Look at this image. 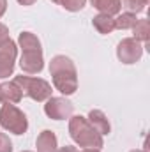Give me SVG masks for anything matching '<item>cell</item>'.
<instances>
[{
    "label": "cell",
    "instance_id": "cell-1",
    "mask_svg": "<svg viewBox=\"0 0 150 152\" xmlns=\"http://www.w3.org/2000/svg\"><path fill=\"white\" fill-rule=\"evenodd\" d=\"M50 75L53 87L64 96H71L78 90V75L74 62L66 55H57L50 62Z\"/></svg>",
    "mask_w": 150,
    "mask_h": 152
},
{
    "label": "cell",
    "instance_id": "cell-2",
    "mask_svg": "<svg viewBox=\"0 0 150 152\" xmlns=\"http://www.w3.org/2000/svg\"><path fill=\"white\" fill-rule=\"evenodd\" d=\"M69 134L83 149H101L103 143H104L103 134H99L90 126V122L81 115L71 117V120H69Z\"/></svg>",
    "mask_w": 150,
    "mask_h": 152
},
{
    "label": "cell",
    "instance_id": "cell-3",
    "mask_svg": "<svg viewBox=\"0 0 150 152\" xmlns=\"http://www.w3.org/2000/svg\"><path fill=\"white\" fill-rule=\"evenodd\" d=\"M12 81L20 87V90H21L23 96H27V97H30L34 101L42 103L48 97H51V92H53L51 85L46 80H42V78H32V76L21 75V76H16Z\"/></svg>",
    "mask_w": 150,
    "mask_h": 152
},
{
    "label": "cell",
    "instance_id": "cell-4",
    "mask_svg": "<svg viewBox=\"0 0 150 152\" xmlns=\"http://www.w3.org/2000/svg\"><path fill=\"white\" fill-rule=\"evenodd\" d=\"M0 126L14 134H23L28 129L27 115L14 104H4L0 108Z\"/></svg>",
    "mask_w": 150,
    "mask_h": 152
},
{
    "label": "cell",
    "instance_id": "cell-5",
    "mask_svg": "<svg viewBox=\"0 0 150 152\" xmlns=\"http://www.w3.org/2000/svg\"><path fill=\"white\" fill-rule=\"evenodd\" d=\"M143 55V44L133 37L122 39L117 46V57L122 64H136Z\"/></svg>",
    "mask_w": 150,
    "mask_h": 152
},
{
    "label": "cell",
    "instance_id": "cell-6",
    "mask_svg": "<svg viewBox=\"0 0 150 152\" xmlns=\"http://www.w3.org/2000/svg\"><path fill=\"white\" fill-rule=\"evenodd\" d=\"M74 104L66 97H48L44 104V113L53 120H66L71 118Z\"/></svg>",
    "mask_w": 150,
    "mask_h": 152
},
{
    "label": "cell",
    "instance_id": "cell-7",
    "mask_svg": "<svg viewBox=\"0 0 150 152\" xmlns=\"http://www.w3.org/2000/svg\"><path fill=\"white\" fill-rule=\"evenodd\" d=\"M18 55V46L14 41H5L0 44V78H7L14 71V60Z\"/></svg>",
    "mask_w": 150,
    "mask_h": 152
},
{
    "label": "cell",
    "instance_id": "cell-8",
    "mask_svg": "<svg viewBox=\"0 0 150 152\" xmlns=\"http://www.w3.org/2000/svg\"><path fill=\"white\" fill-rule=\"evenodd\" d=\"M20 67L27 75H37L44 67L42 50H25L20 58Z\"/></svg>",
    "mask_w": 150,
    "mask_h": 152
},
{
    "label": "cell",
    "instance_id": "cell-9",
    "mask_svg": "<svg viewBox=\"0 0 150 152\" xmlns=\"http://www.w3.org/2000/svg\"><path fill=\"white\" fill-rule=\"evenodd\" d=\"M23 99V94L20 87L14 81H5L0 83V103L4 104H18Z\"/></svg>",
    "mask_w": 150,
    "mask_h": 152
},
{
    "label": "cell",
    "instance_id": "cell-10",
    "mask_svg": "<svg viewBox=\"0 0 150 152\" xmlns=\"http://www.w3.org/2000/svg\"><path fill=\"white\" fill-rule=\"evenodd\" d=\"M36 147H37V152H57L58 143H57L55 133L50 131V129L41 131L37 136V142H36Z\"/></svg>",
    "mask_w": 150,
    "mask_h": 152
},
{
    "label": "cell",
    "instance_id": "cell-11",
    "mask_svg": "<svg viewBox=\"0 0 150 152\" xmlns=\"http://www.w3.org/2000/svg\"><path fill=\"white\" fill-rule=\"evenodd\" d=\"M87 120L90 122V126H92L99 134H110L111 126H110V122H108V117L103 113L101 110H90Z\"/></svg>",
    "mask_w": 150,
    "mask_h": 152
},
{
    "label": "cell",
    "instance_id": "cell-12",
    "mask_svg": "<svg viewBox=\"0 0 150 152\" xmlns=\"http://www.w3.org/2000/svg\"><path fill=\"white\" fill-rule=\"evenodd\" d=\"M92 25H94V28L99 32V34H111L113 30H115V18L110 16V14H97V16H94V20H92Z\"/></svg>",
    "mask_w": 150,
    "mask_h": 152
},
{
    "label": "cell",
    "instance_id": "cell-13",
    "mask_svg": "<svg viewBox=\"0 0 150 152\" xmlns=\"http://www.w3.org/2000/svg\"><path fill=\"white\" fill-rule=\"evenodd\" d=\"M90 4L101 12V14H118L120 12V0H90Z\"/></svg>",
    "mask_w": 150,
    "mask_h": 152
},
{
    "label": "cell",
    "instance_id": "cell-14",
    "mask_svg": "<svg viewBox=\"0 0 150 152\" xmlns=\"http://www.w3.org/2000/svg\"><path fill=\"white\" fill-rule=\"evenodd\" d=\"M18 46L25 51V50H42L41 48V41L36 34L32 32H21L18 37Z\"/></svg>",
    "mask_w": 150,
    "mask_h": 152
},
{
    "label": "cell",
    "instance_id": "cell-15",
    "mask_svg": "<svg viewBox=\"0 0 150 152\" xmlns=\"http://www.w3.org/2000/svg\"><path fill=\"white\" fill-rule=\"evenodd\" d=\"M133 34H134L133 39H136V41H140V42H149L150 41V23H149V20H138L136 25L133 27Z\"/></svg>",
    "mask_w": 150,
    "mask_h": 152
},
{
    "label": "cell",
    "instance_id": "cell-16",
    "mask_svg": "<svg viewBox=\"0 0 150 152\" xmlns=\"http://www.w3.org/2000/svg\"><path fill=\"white\" fill-rule=\"evenodd\" d=\"M136 14L133 12H122L115 18V28H120V30H127V28H133L136 25Z\"/></svg>",
    "mask_w": 150,
    "mask_h": 152
},
{
    "label": "cell",
    "instance_id": "cell-17",
    "mask_svg": "<svg viewBox=\"0 0 150 152\" xmlns=\"http://www.w3.org/2000/svg\"><path fill=\"white\" fill-rule=\"evenodd\" d=\"M145 5H147L145 0H120V7H124L127 12H133V14L143 12Z\"/></svg>",
    "mask_w": 150,
    "mask_h": 152
},
{
    "label": "cell",
    "instance_id": "cell-18",
    "mask_svg": "<svg viewBox=\"0 0 150 152\" xmlns=\"http://www.w3.org/2000/svg\"><path fill=\"white\" fill-rule=\"evenodd\" d=\"M85 4H87V0H62L60 5L71 12H76V11H81L85 7Z\"/></svg>",
    "mask_w": 150,
    "mask_h": 152
},
{
    "label": "cell",
    "instance_id": "cell-19",
    "mask_svg": "<svg viewBox=\"0 0 150 152\" xmlns=\"http://www.w3.org/2000/svg\"><path fill=\"white\" fill-rule=\"evenodd\" d=\"M0 152H12V142L4 133H0Z\"/></svg>",
    "mask_w": 150,
    "mask_h": 152
},
{
    "label": "cell",
    "instance_id": "cell-20",
    "mask_svg": "<svg viewBox=\"0 0 150 152\" xmlns=\"http://www.w3.org/2000/svg\"><path fill=\"white\" fill-rule=\"evenodd\" d=\"M5 41H9V28L4 23H0V44Z\"/></svg>",
    "mask_w": 150,
    "mask_h": 152
},
{
    "label": "cell",
    "instance_id": "cell-21",
    "mask_svg": "<svg viewBox=\"0 0 150 152\" xmlns=\"http://www.w3.org/2000/svg\"><path fill=\"white\" fill-rule=\"evenodd\" d=\"M5 11H7V0H0V18L5 14Z\"/></svg>",
    "mask_w": 150,
    "mask_h": 152
},
{
    "label": "cell",
    "instance_id": "cell-22",
    "mask_svg": "<svg viewBox=\"0 0 150 152\" xmlns=\"http://www.w3.org/2000/svg\"><path fill=\"white\" fill-rule=\"evenodd\" d=\"M57 152H78V151H76V147H73V145H66V147H62L60 151H57Z\"/></svg>",
    "mask_w": 150,
    "mask_h": 152
},
{
    "label": "cell",
    "instance_id": "cell-23",
    "mask_svg": "<svg viewBox=\"0 0 150 152\" xmlns=\"http://www.w3.org/2000/svg\"><path fill=\"white\" fill-rule=\"evenodd\" d=\"M37 0H18V4H21V5H34Z\"/></svg>",
    "mask_w": 150,
    "mask_h": 152
},
{
    "label": "cell",
    "instance_id": "cell-24",
    "mask_svg": "<svg viewBox=\"0 0 150 152\" xmlns=\"http://www.w3.org/2000/svg\"><path fill=\"white\" fill-rule=\"evenodd\" d=\"M79 152H101L99 149H83V151H79Z\"/></svg>",
    "mask_w": 150,
    "mask_h": 152
},
{
    "label": "cell",
    "instance_id": "cell-25",
    "mask_svg": "<svg viewBox=\"0 0 150 152\" xmlns=\"http://www.w3.org/2000/svg\"><path fill=\"white\" fill-rule=\"evenodd\" d=\"M131 152H147V151H140V149H134V151H131Z\"/></svg>",
    "mask_w": 150,
    "mask_h": 152
},
{
    "label": "cell",
    "instance_id": "cell-26",
    "mask_svg": "<svg viewBox=\"0 0 150 152\" xmlns=\"http://www.w3.org/2000/svg\"><path fill=\"white\" fill-rule=\"evenodd\" d=\"M51 2H55V4H62V0H51Z\"/></svg>",
    "mask_w": 150,
    "mask_h": 152
},
{
    "label": "cell",
    "instance_id": "cell-27",
    "mask_svg": "<svg viewBox=\"0 0 150 152\" xmlns=\"http://www.w3.org/2000/svg\"><path fill=\"white\" fill-rule=\"evenodd\" d=\"M23 152H32V151H23Z\"/></svg>",
    "mask_w": 150,
    "mask_h": 152
},
{
    "label": "cell",
    "instance_id": "cell-28",
    "mask_svg": "<svg viewBox=\"0 0 150 152\" xmlns=\"http://www.w3.org/2000/svg\"><path fill=\"white\" fill-rule=\"evenodd\" d=\"M145 2H147V4H149V0H145Z\"/></svg>",
    "mask_w": 150,
    "mask_h": 152
}]
</instances>
